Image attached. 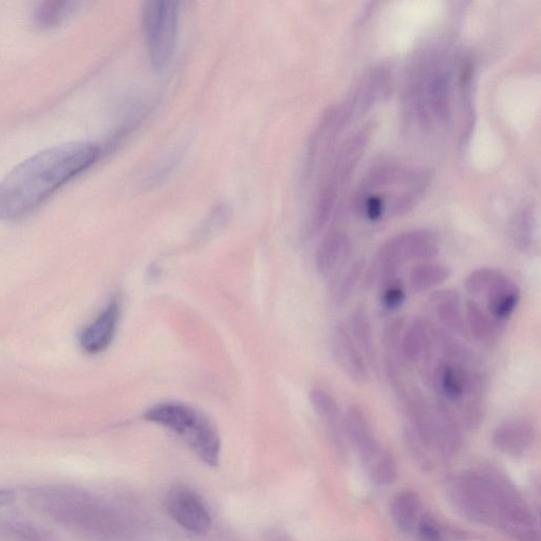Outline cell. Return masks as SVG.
Listing matches in <instances>:
<instances>
[{
    "instance_id": "cell-1",
    "label": "cell",
    "mask_w": 541,
    "mask_h": 541,
    "mask_svg": "<svg viewBox=\"0 0 541 541\" xmlns=\"http://www.w3.org/2000/svg\"><path fill=\"white\" fill-rule=\"evenodd\" d=\"M100 156L96 143L70 142L49 147L17 165L0 182V221L29 215Z\"/></svg>"
},
{
    "instance_id": "cell-2",
    "label": "cell",
    "mask_w": 541,
    "mask_h": 541,
    "mask_svg": "<svg viewBox=\"0 0 541 541\" xmlns=\"http://www.w3.org/2000/svg\"><path fill=\"white\" fill-rule=\"evenodd\" d=\"M425 171L396 165L381 166L365 180L358 198V208L371 222L385 214L401 216L420 201L427 189Z\"/></svg>"
},
{
    "instance_id": "cell-3",
    "label": "cell",
    "mask_w": 541,
    "mask_h": 541,
    "mask_svg": "<svg viewBox=\"0 0 541 541\" xmlns=\"http://www.w3.org/2000/svg\"><path fill=\"white\" fill-rule=\"evenodd\" d=\"M144 418L183 437L204 463L218 465L219 435L213 423L198 409L181 402H164L146 410Z\"/></svg>"
},
{
    "instance_id": "cell-4",
    "label": "cell",
    "mask_w": 541,
    "mask_h": 541,
    "mask_svg": "<svg viewBox=\"0 0 541 541\" xmlns=\"http://www.w3.org/2000/svg\"><path fill=\"white\" fill-rule=\"evenodd\" d=\"M179 3L154 0L143 8L142 22L148 59L157 72L170 66L177 46Z\"/></svg>"
},
{
    "instance_id": "cell-5",
    "label": "cell",
    "mask_w": 541,
    "mask_h": 541,
    "mask_svg": "<svg viewBox=\"0 0 541 541\" xmlns=\"http://www.w3.org/2000/svg\"><path fill=\"white\" fill-rule=\"evenodd\" d=\"M167 512L179 526L194 534L208 533L212 526L210 513L194 491L183 487L173 489L166 498Z\"/></svg>"
},
{
    "instance_id": "cell-6",
    "label": "cell",
    "mask_w": 541,
    "mask_h": 541,
    "mask_svg": "<svg viewBox=\"0 0 541 541\" xmlns=\"http://www.w3.org/2000/svg\"><path fill=\"white\" fill-rule=\"evenodd\" d=\"M330 347L334 362L352 382L360 385L368 382V364L345 324L338 323L332 328Z\"/></svg>"
},
{
    "instance_id": "cell-7",
    "label": "cell",
    "mask_w": 541,
    "mask_h": 541,
    "mask_svg": "<svg viewBox=\"0 0 541 541\" xmlns=\"http://www.w3.org/2000/svg\"><path fill=\"white\" fill-rule=\"evenodd\" d=\"M122 306L119 297H114L102 312L80 335V345L89 354H98L113 343L121 321Z\"/></svg>"
},
{
    "instance_id": "cell-8",
    "label": "cell",
    "mask_w": 541,
    "mask_h": 541,
    "mask_svg": "<svg viewBox=\"0 0 541 541\" xmlns=\"http://www.w3.org/2000/svg\"><path fill=\"white\" fill-rule=\"evenodd\" d=\"M353 447L373 483L379 487L395 483L398 478L397 463L393 456L383 449L375 434L354 444Z\"/></svg>"
},
{
    "instance_id": "cell-9",
    "label": "cell",
    "mask_w": 541,
    "mask_h": 541,
    "mask_svg": "<svg viewBox=\"0 0 541 541\" xmlns=\"http://www.w3.org/2000/svg\"><path fill=\"white\" fill-rule=\"evenodd\" d=\"M401 404L405 408L410 429L425 447L436 445V421L433 405L429 403L419 388H408Z\"/></svg>"
},
{
    "instance_id": "cell-10",
    "label": "cell",
    "mask_w": 541,
    "mask_h": 541,
    "mask_svg": "<svg viewBox=\"0 0 541 541\" xmlns=\"http://www.w3.org/2000/svg\"><path fill=\"white\" fill-rule=\"evenodd\" d=\"M427 306L436 316L439 327L456 338H470L461 309V298L457 291L452 289L435 291L427 298Z\"/></svg>"
},
{
    "instance_id": "cell-11",
    "label": "cell",
    "mask_w": 541,
    "mask_h": 541,
    "mask_svg": "<svg viewBox=\"0 0 541 541\" xmlns=\"http://www.w3.org/2000/svg\"><path fill=\"white\" fill-rule=\"evenodd\" d=\"M535 437L536 429L531 421L513 419L497 426L493 433V443L503 454L518 457L531 449Z\"/></svg>"
},
{
    "instance_id": "cell-12",
    "label": "cell",
    "mask_w": 541,
    "mask_h": 541,
    "mask_svg": "<svg viewBox=\"0 0 541 541\" xmlns=\"http://www.w3.org/2000/svg\"><path fill=\"white\" fill-rule=\"evenodd\" d=\"M435 350L433 324L417 317L406 325L400 345L402 364L415 365Z\"/></svg>"
},
{
    "instance_id": "cell-13",
    "label": "cell",
    "mask_w": 541,
    "mask_h": 541,
    "mask_svg": "<svg viewBox=\"0 0 541 541\" xmlns=\"http://www.w3.org/2000/svg\"><path fill=\"white\" fill-rule=\"evenodd\" d=\"M352 254V244L342 231L329 233L317 248L315 268L317 273L329 277L344 268Z\"/></svg>"
},
{
    "instance_id": "cell-14",
    "label": "cell",
    "mask_w": 541,
    "mask_h": 541,
    "mask_svg": "<svg viewBox=\"0 0 541 541\" xmlns=\"http://www.w3.org/2000/svg\"><path fill=\"white\" fill-rule=\"evenodd\" d=\"M433 409L436 421L435 450L444 456L454 455L462 445L460 420L452 405L439 397Z\"/></svg>"
},
{
    "instance_id": "cell-15",
    "label": "cell",
    "mask_w": 541,
    "mask_h": 541,
    "mask_svg": "<svg viewBox=\"0 0 541 541\" xmlns=\"http://www.w3.org/2000/svg\"><path fill=\"white\" fill-rule=\"evenodd\" d=\"M484 296L487 298L488 313L496 322L505 325L520 303L521 291L506 275Z\"/></svg>"
},
{
    "instance_id": "cell-16",
    "label": "cell",
    "mask_w": 541,
    "mask_h": 541,
    "mask_svg": "<svg viewBox=\"0 0 541 541\" xmlns=\"http://www.w3.org/2000/svg\"><path fill=\"white\" fill-rule=\"evenodd\" d=\"M394 245L405 263L409 260H428L436 257L440 251L439 240L427 230H413L401 233L393 238Z\"/></svg>"
},
{
    "instance_id": "cell-17",
    "label": "cell",
    "mask_w": 541,
    "mask_h": 541,
    "mask_svg": "<svg viewBox=\"0 0 541 541\" xmlns=\"http://www.w3.org/2000/svg\"><path fill=\"white\" fill-rule=\"evenodd\" d=\"M465 324L469 337L487 347L495 346L502 334L503 325L496 322L476 301L466 304Z\"/></svg>"
},
{
    "instance_id": "cell-18",
    "label": "cell",
    "mask_w": 541,
    "mask_h": 541,
    "mask_svg": "<svg viewBox=\"0 0 541 541\" xmlns=\"http://www.w3.org/2000/svg\"><path fill=\"white\" fill-rule=\"evenodd\" d=\"M309 398L314 412L325 422L334 440L340 443L345 433L341 407L337 399L323 388L312 389Z\"/></svg>"
},
{
    "instance_id": "cell-19",
    "label": "cell",
    "mask_w": 541,
    "mask_h": 541,
    "mask_svg": "<svg viewBox=\"0 0 541 541\" xmlns=\"http://www.w3.org/2000/svg\"><path fill=\"white\" fill-rule=\"evenodd\" d=\"M80 3L47 0L35 6L31 14L32 24L41 30L57 28L80 8Z\"/></svg>"
},
{
    "instance_id": "cell-20",
    "label": "cell",
    "mask_w": 541,
    "mask_h": 541,
    "mask_svg": "<svg viewBox=\"0 0 541 541\" xmlns=\"http://www.w3.org/2000/svg\"><path fill=\"white\" fill-rule=\"evenodd\" d=\"M421 500L413 491L398 493L390 503V515L395 525L404 533H410L419 524Z\"/></svg>"
},
{
    "instance_id": "cell-21",
    "label": "cell",
    "mask_w": 541,
    "mask_h": 541,
    "mask_svg": "<svg viewBox=\"0 0 541 541\" xmlns=\"http://www.w3.org/2000/svg\"><path fill=\"white\" fill-rule=\"evenodd\" d=\"M348 330L354 343L361 350L367 364L376 362V346L373 341L370 316L363 306L354 309L350 315Z\"/></svg>"
},
{
    "instance_id": "cell-22",
    "label": "cell",
    "mask_w": 541,
    "mask_h": 541,
    "mask_svg": "<svg viewBox=\"0 0 541 541\" xmlns=\"http://www.w3.org/2000/svg\"><path fill=\"white\" fill-rule=\"evenodd\" d=\"M451 277V270L444 265L425 263L416 266L409 274V288L414 293L431 291Z\"/></svg>"
},
{
    "instance_id": "cell-23",
    "label": "cell",
    "mask_w": 541,
    "mask_h": 541,
    "mask_svg": "<svg viewBox=\"0 0 541 541\" xmlns=\"http://www.w3.org/2000/svg\"><path fill=\"white\" fill-rule=\"evenodd\" d=\"M366 270L363 259L354 261L340 277L337 284H334L333 303L337 307H343L356 292Z\"/></svg>"
},
{
    "instance_id": "cell-24",
    "label": "cell",
    "mask_w": 541,
    "mask_h": 541,
    "mask_svg": "<svg viewBox=\"0 0 541 541\" xmlns=\"http://www.w3.org/2000/svg\"><path fill=\"white\" fill-rule=\"evenodd\" d=\"M506 275L496 268H479L465 278L464 287L472 295H485Z\"/></svg>"
},
{
    "instance_id": "cell-25",
    "label": "cell",
    "mask_w": 541,
    "mask_h": 541,
    "mask_svg": "<svg viewBox=\"0 0 541 541\" xmlns=\"http://www.w3.org/2000/svg\"><path fill=\"white\" fill-rule=\"evenodd\" d=\"M460 423L469 431H476L485 417V399L466 398L459 405Z\"/></svg>"
},
{
    "instance_id": "cell-26",
    "label": "cell",
    "mask_w": 541,
    "mask_h": 541,
    "mask_svg": "<svg viewBox=\"0 0 541 541\" xmlns=\"http://www.w3.org/2000/svg\"><path fill=\"white\" fill-rule=\"evenodd\" d=\"M380 287V303L387 312L400 309L406 302V290L400 277L391 279Z\"/></svg>"
},
{
    "instance_id": "cell-27",
    "label": "cell",
    "mask_w": 541,
    "mask_h": 541,
    "mask_svg": "<svg viewBox=\"0 0 541 541\" xmlns=\"http://www.w3.org/2000/svg\"><path fill=\"white\" fill-rule=\"evenodd\" d=\"M535 220L530 211L521 213L513 227V239L517 248L528 251L534 242Z\"/></svg>"
},
{
    "instance_id": "cell-28",
    "label": "cell",
    "mask_w": 541,
    "mask_h": 541,
    "mask_svg": "<svg viewBox=\"0 0 541 541\" xmlns=\"http://www.w3.org/2000/svg\"><path fill=\"white\" fill-rule=\"evenodd\" d=\"M406 325L407 323L403 317H398V319L391 321L384 329L383 345L386 358L397 359L402 363L400 345Z\"/></svg>"
},
{
    "instance_id": "cell-29",
    "label": "cell",
    "mask_w": 541,
    "mask_h": 541,
    "mask_svg": "<svg viewBox=\"0 0 541 541\" xmlns=\"http://www.w3.org/2000/svg\"><path fill=\"white\" fill-rule=\"evenodd\" d=\"M417 528L424 541H442L441 530L433 518L427 516L421 518Z\"/></svg>"
},
{
    "instance_id": "cell-30",
    "label": "cell",
    "mask_w": 541,
    "mask_h": 541,
    "mask_svg": "<svg viewBox=\"0 0 541 541\" xmlns=\"http://www.w3.org/2000/svg\"><path fill=\"white\" fill-rule=\"evenodd\" d=\"M227 210L217 209L208 219L207 223L202 227L200 235L207 237L222 227L223 223L227 220Z\"/></svg>"
},
{
    "instance_id": "cell-31",
    "label": "cell",
    "mask_w": 541,
    "mask_h": 541,
    "mask_svg": "<svg viewBox=\"0 0 541 541\" xmlns=\"http://www.w3.org/2000/svg\"><path fill=\"white\" fill-rule=\"evenodd\" d=\"M13 499V494L7 491H0V507L7 505Z\"/></svg>"
}]
</instances>
